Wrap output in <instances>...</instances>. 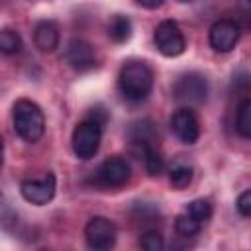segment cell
Returning <instances> with one entry per match:
<instances>
[{
	"instance_id": "1",
	"label": "cell",
	"mask_w": 251,
	"mask_h": 251,
	"mask_svg": "<svg viewBox=\"0 0 251 251\" xmlns=\"http://www.w3.org/2000/svg\"><path fill=\"white\" fill-rule=\"evenodd\" d=\"M118 88L129 102H143L153 90V71L145 61H127L118 75Z\"/></svg>"
},
{
	"instance_id": "2",
	"label": "cell",
	"mask_w": 251,
	"mask_h": 251,
	"mask_svg": "<svg viewBox=\"0 0 251 251\" xmlns=\"http://www.w3.org/2000/svg\"><path fill=\"white\" fill-rule=\"evenodd\" d=\"M12 122H14V131L18 137H22L27 143H35L41 139L45 131V116L41 108L31 102V100H18L12 110Z\"/></svg>"
},
{
	"instance_id": "3",
	"label": "cell",
	"mask_w": 251,
	"mask_h": 251,
	"mask_svg": "<svg viewBox=\"0 0 251 251\" xmlns=\"http://www.w3.org/2000/svg\"><path fill=\"white\" fill-rule=\"evenodd\" d=\"M131 178V167L124 157H108L104 159L92 175V182L102 188H122Z\"/></svg>"
},
{
	"instance_id": "4",
	"label": "cell",
	"mask_w": 251,
	"mask_h": 251,
	"mask_svg": "<svg viewBox=\"0 0 251 251\" xmlns=\"http://www.w3.org/2000/svg\"><path fill=\"white\" fill-rule=\"evenodd\" d=\"M84 239L90 251H112L118 239V229L112 220L94 216L84 226Z\"/></svg>"
},
{
	"instance_id": "5",
	"label": "cell",
	"mask_w": 251,
	"mask_h": 251,
	"mask_svg": "<svg viewBox=\"0 0 251 251\" xmlns=\"http://www.w3.org/2000/svg\"><path fill=\"white\" fill-rule=\"evenodd\" d=\"M100 141H102V126L94 120L86 118L73 131V151L82 161H88L98 153Z\"/></svg>"
},
{
	"instance_id": "6",
	"label": "cell",
	"mask_w": 251,
	"mask_h": 251,
	"mask_svg": "<svg viewBox=\"0 0 251 251\" xmlns=\"http://www.w3.org/2000/svg\"><path fill=\"white\" fill-rule=\"evenodd\" d=\"M175 100L186 104V106H196L202 104L208 98V78L200 73H188L182 75L175 86H173Z\"/></svg>"
},
{
	"instance_id": "7",
	"label": "cell",
	"mask_w": 251,
	"mask_h": 251,
	"mask_svg": "<svg viewBox=\"0 0 251 251\" xmlns=\"http://www.w3.org/2000/svg\"><path fill=\"white\" fill-rule=\"evenodd\" d=\"M153 39H155V47L165 57H178L186 49V39H184V35L180 31L178 24L173 22V20H163L155 27Z\"/></svg>"
},
{
	"instance_id": "8",
	"label": "cell",
	"mask_w": 251,
	"mask_h": 251,
	"mask_svg": "<svg viewBox=\"0 0 251 251\" xmlns=\"http://www.w3.org/2000/svg\"><path fill=\"white\" fill-rule=\"evenodd\" d=\"M55 188H57V180L53 173H45L43 176H35V178H25L20 184L22 196L35 206H43L51 202V198L55 196Z\"/></svg>"
},
{
	"instance_id": "9",
	"label": "cell",
	"mask_w": 251,
	"mask_h": 251,
	"mask_svg": "<svg viewBox=\"0 0 251 251\" xmlns=\"http://www.w3.org/2000/svg\"><path fill=\"white\" fill-rule=\"evenodd\" d=\"M239 35H241V29H239L237 22H233V20H218L210 27L208 41H210V47L214 51L227 53V51H231L237 45Z\"/></svg>"
},
{
	"instance_id": "10",
	"label": "cell",
	"mask_w": 251,
	"mask_h": 251,
	"mask_svg": "<svg viewBox=\"0 0 251 251\" xmlns=\"http://www.w3.org/2000/svg\"><path fill=\"white\" fill-rule=\"evenodd\" d=\"M63 57H65V63L71 69L78 71V73L90 71V69H94L98 65L94 47L88 41H84V39H71Z\"/></svg>"
},
{
	"instance_id": "11",
	"label": "cell",
	"mask_w": 251,
	"mask_h": 251,
	"mask_svg": "<svg viewBox=\"0 0 251 251\" xmlns=\"http://www.w3.org/2000/svg\"><path fill=\"white\" fill-rule=\"evenodd\" d=\"M171 129L186 145L196 143L200 137V122L190 108H178L171 116Z\"/></svg>"
},
{
	"instance_id": "12",
	"label": "cell",
	"mask_w": 251,
	"mask_h": 251,
	"mask_svg": "<svg viewBox=\"0 0 251 251\" xmlns=\"http://www.w3.org/2000/svg\"><path fill=\"white\" fill-rule=\"evenodd\" d=\"M33 43L41 53H53L59 47V27L55 22H39L33 31Z\"/></svg>"
},
{
	"instance_id": "13",
	"label": "cell",
	"mask_w": 251,
	"mask_h": 251,
	"mask_svg": "<svg viewBox=\"0 0 251 251\" xmlns=\"http://www.w3.org/2000/svg\"><path fill=\"white\" fill-rule=\"evenodd\" d=\"M108 37L114 41V43H124L131 37V22L122 16V14H116L110 24H108Z\"/></svg>"
},
{
	"instance_id": "14",
	"label": "cell",
	"mask_w": 251,
	"mask_h": 251,
	"mask_svg": "<svg viewBox=\"0 0 251 251\" xmlns=\"http://www.w3.org/2000/svg\"><path fill=\"white\" fill-rule=\"evenodd\" d=\"M235 127L241 137L251 139V98L243 100L237 108V118H235Z\"/></svg>"
},
{
	"instance_id": "15",
	"label": "cell",
	"mask_w": 251,
	"mask_h": 251,
	"mask_svg": "<svg viewBox=\"0 0 251 251\" xmlns=\"http://www.w3.org/2000/svg\"><path fill=\"white\" fill-rule=\"evenodd\" d=\"M169 180H171V186H173V188L182 190V188H186V186L192 182V169H190L188 165L178 163V165L171 167V171H169Z\"/></svg>"
},
{
	"instance_id": "16",
	"label": "cell",
	"mask_w": 251,
	"mask_h": 251,
	"mask_svg": "<svg viewBox=\"0 0 251 251\" xmlns=\"http://www.w3.org/2000/svg\"><path fill=\"white\" fill-rule=\"evenodd\" d=\"M22 49V37L18 31L10 29V27H4L0 31V51L4 55H14Z\"/></svg>"
},
{
	"instance_id": "17",
	"label": "cell",
	"mask_w": 251,
	"mask_h": 251,
	"mask_svg": "<svg viewBox=\"0 0 251 251\" xmlns=\"http://www.w3.org/2000/svg\"><path fill=\"white\" fill-rule=\"evenodd\" d=\"M143 165H145V171L151 175V176H159L163 171H165V161H163V155L159 153L157 147H149L143 155Z\"/></svg>"
},
{
	"instance_id": "18",
	"label": "cell",
	"mask_w": 251,
	"mask_h": 251,
	"mask_svg": "<svg viewBox=\"0 0 251 251\" xmlns=\"http://www.w3.org/2000/svg\"><path fill=\"white\" fill-rule=\"evenodd\" d=\"M186 214L192 216L196 222L204 224V222H208L212 218V204L208 200H204V198H196L186 206Z\"/></svg>"
},
{
	"instance_id": "19",
	"label": "cell",
	"mask_w": 251,
	"mask_h": 251,
	"mask_svg": "<svg viewBox=\"0 0 251 251\" xmlns=\"http://www.w3.org/2000/svg\"><path fill=\"white\" fill-rule=\"evenodd\" d=\"M200 227H202V224L196 222V220H194L192 216H188V214H180V216L176 218V222H175V229H176V233L182 235V237H194V235L200 231Z\"/></svg>"
},
{
	"instance_id": "20",
	"label": "cell",
	"mask_w": 251,
	"mask_h": 251,
	"mask_svg": "<svg viewBox=\"0 0 251 251\" xmlns=\"http://www.w3.org/2000/svg\"><path fill=\"white\" fill-rule=\"evenodd\" d=\"M139 249L141 251H163L165 239L157 229H147L139 237Z\"/></svg>"
},
{
	"instance_id": "21",
	"label": "cell",
	"mask_w": 251,
	"mask_h": 251,
	"mask_svg": "<svg viewBox=\"0 0 251 251\" xmlns=\"http://www.w3.org/2000/svg\"><path fill=\"white\" fill-rule=\"evenodd\" d=\"M237 210L243 216L251 218V190H245V192L239 194V198H237Z\"/></svg>"
},
{
	"instance_id": "22",
	"label": "cell",
	"mask_w": 251,
	"mask_h": 251,
	"mask_svg": "<svg viewBox=\"0 0 251 251\" xmlns=\"http://www.w3.org/2000/svg\"><path fill=\"white\" fill-rule=\"evenodd\" d=\"M92 112H90V116H88V120H94V122H98L102 127H104V124H106V120H108V114H106V110L102 108V106H94V108H90Z\"/></svg>"
},
{
	"instance_id": "23",
	"label": "cell",
	"mask_w": 251,
	"mask_h": 251,
	"mask_svg": "<svg viewBox=\"0 0 251 251\" xmlns=\"http://www.w3.org/2000/svg\"><path fill=\"white\" fill-rule=\"evenodd\" d=\"M137 6H143V8H159V6H163V2L159 0V2H137Z\"/></svg>"
},
{
	"instance_id": "24",
	"label": "cell",
	"mask_w": 251,
	"mask_h": 251,
	"mask_svg": "<svg viewBox=\"0 0 251 251\" xmlns=\"http://www.w3.org/2000/svg\"><path fill=\"white\" fill-rule=\"evenodd\" d=\"M249 4H251V2H249Z\"/></svg>"
}]
</instances>
